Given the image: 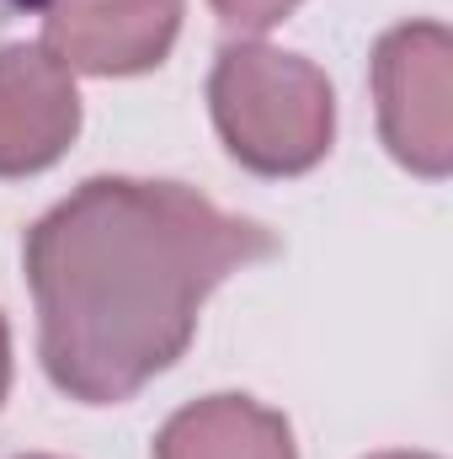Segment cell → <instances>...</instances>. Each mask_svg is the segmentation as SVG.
Returning a JSON list of instances; mask_svg holds the SVG:
<instances>
[{
  "instance_id": "5b68a950",
  "label": "cell",
  "mask_w": 453,
  "mask_h": 459,
  "mask_svg": "<svg viewBox=\"0 0 453 459\" xmlns=\"http://www.w3.org/2000/svg\"><path fill=\"white\" fill-rule=\"evenodd\" d=\"M81 134L75 75L43 43L0 48V177L48 171Z\"/></svg>"
},
{
  "instance_id": "9c48e42d",
  "label": "cell",
  "mask_w": 453,
  "mask_h": 459,
  "mask_svg": "<svg viewBox=\"0 0 453 459\" xmlns=\"http://www.w3.org/2000/svg\"><path fill=\"white\" fill-rule=\"evenodd\" d=\"M11 5H21V11H43L48 0H11Z\"/></svg>"
},
{
  "instance_id": "30bf717a",
  "label": "cell",
  "mask_w": 453,
  "mask_h": 459,
  "mask_svg": "<svg viewBox=\"0 0 453 459\" xmlns=\"http://www.w3.org/2000/svg\"><path fill=\"white\" fill-rule=\"evenodd\" d=\"M373 459H432V455H373Z\"/></svg>"
},
{
  "instance_id": "277c9868",
  "label": "cell",
  "mask_w": 453,
  "mask_h": 459,
  "mask_svg": "<svg viewBox=\"0 0 453 459\" xmlns=\"http://www.w3.org/2000/svg\"><path fill=\"white\" fill-rule=\"evenodd\" d=\"M182 32V0H48L43 48L70 75H144Z\"/></svg>"
},
{
  "instance_id": "3957f363",
  "label": "cell",
  "mask_w": 453,
  "mask_h": 459,
  "mask_svg": "<svg viewBox=\"0 0 453 459\" xmlns=\"http://www.w3.org/2000/svg\"><path fill=\"white\" fill-rule=\"evenodd\" d=\"M379 134L389 155L438 182L453 171V38L443 22L389 27L373 48Z\"/></svg>"
},
{
  "instance_id": "ba28073f",
  "label": "cell",
  "mask_w": 453,
  "mask_h": 459,
  "mask_svg": "<svg viewBox=\"0 0 453 459\" xmlns=\"http://www.w3.org/2000/svg\"><path fill=\"white\" fill-rule=\"evenodd\" d=\"M5 385H11V332L0 321V401H5Z\"/></svg>"
},
{
  "instance_id": "8992f818",
  "label": "cell",
  "mask_w": 453,
  "mask_h": 459,
  "mask_svg": "<svg viewBox=\"0 0 453 459\" xmlns=\"http://www.w3.org/2000/svg\"><path fill=\"white\" fill-rule=\"evenodd\" d=\"M155 459H299V449L283 411L251 395H203L160 428Z\"/></svg>"
},
{
  "instance_id": "8fae6325",
  "label": "cell",
  "mask_w": 453,
  "mask_h": 459,
  "mask_svg": "<svg viewBox=\"0 0 453 459\" xmlns=\"http://www.w3.org/2000/svg\"><path fill=\"white\" fill-rule=\"evenodd\" d=\"M38 459H43V455H38Z\"/></svg>"
},
{
  "instance_id": "6da1fadb",
  "label": "cell",
  "mask_w": 453,
  "mask_h": 459,
  "mask_svg": "<svg viewBox=\"0 0 453 459\" xmlns=\"http://www.w3.org/2000/svg\"><path fill=\"white\" fill-rule=\"evenodd\" d=\"M272 251V230L182 182L91 177L27 230L48 379L86 406L139 395L187 352L203 299Z\"/></svg>"
},
{
  "instance_id": "7a4b0ae2",
  "label": "cell",
  "mask_w": 453,
  "mask_h": 459,
  "mask_svg": "<svg viewBox=\"0 0 453 459\" xmlns=\"http://www.w3.org/2000/svg\"><path fill=\"white\" fill-rule=\"evenodd\" d=\"M209 108L225 150L256 177H299L321 166L337 134L326 70L272 43H229L209 75Z\"/></svg>"
},
{
  "instance_id": "52a82bcc",
  "label": "cell",
  "mask_w": 453,
  "mask_h": 459,
  "mask_svg": "<svg viewBox=\"0 0 453 459\" xmlns=\"http://www.w3.org/2000/svg\"><path fill=\"white\" fill-rule=\"evenodd\" d=\"M214 11H219V22L225 27H240V32H267V27H278L299 0H209Z\"/></svg>"
}]
</instances>
